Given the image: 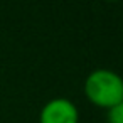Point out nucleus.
Returning <instances> with one entry per match:
<instances>
[{
  "mask_svg": "<svg viewBox=\"0 0 123 123\" xmlns=\"http://www.w3.org/2000/svg\"><path fill=\"white\" fill-rule=\"evenodd\" d=\"M84 93L91 103L111 108L123 99V78L108 68L93 69L84 81Z\"/></svg>",
  "mask_w": 123,
  "mask_h": 123,
  "instance_id": "obj_1",
  "label": "nucleus"
},
{
  "mask_svg": "<svg viewBox=\"0 0 123 123\" xmlns=\"http://www.w3.org/2000/svg\"><path fill=\"white\" fill-rule=\"evenodd\" d=\"M78 121H79L78 106L69 98H52L42 106L39 113V123H78Z\"/></svg>",
  "mask_w": 123,
  "mask_h": 123,
  "instance_id": "obj_2",
  "label": "nucleus"
},
{
  "mask_svg": "<svg viewBox=\"0 0 123 123\" xmlns=\"http://www.w3.org/2000/svg\"><path fill=\"white\" fill-rule=\"evenodd\" d=\"M108 123H123V99L108 108Z\"/></svg>",
  "mask_w": 123,
  "mask_h": 123,
  "instance_id": "obj_3",
  "label": "nucleus"
}]
</instances>
